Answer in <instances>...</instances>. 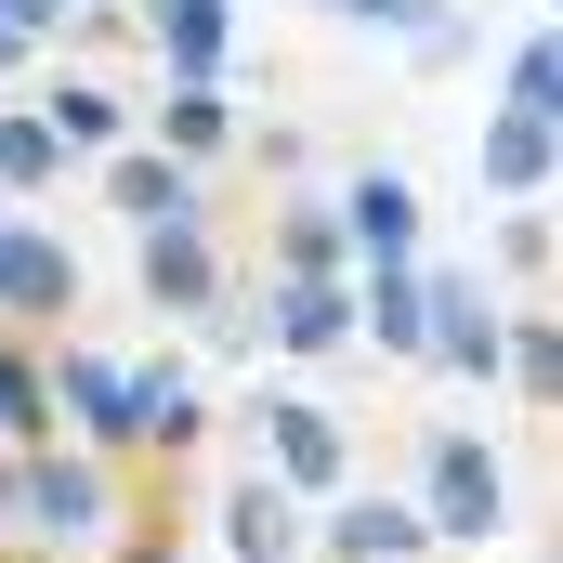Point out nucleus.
I'll return each mask as SVG.
<instances>
[{
	"label": "nucleus",
	"instance_id": "obj_22",
	"mask_svg": "<svg viewBox=\"0 0 563 563\" xmlns=\"http://www.w3.org/2000/svg\"><path fill=\"white\" fill-rule=\"evenodd\" d=\"M511 223H498V276L511 288H551V263H563V223H551V197H498Z\"/></svg>",
	"mask_w": 563,
	"mask_h": 563
},
{
	"label": "nucleus",
	"instance_id": "obj_14",
	"mask_svg": "<svg viewBox=\"0 0 563 563\" xmlns=\"http://www.w3.org/2000/svg\"><path fill=\"white\" fill-rule=\"evenodd\" d=\"M472 170H485V197H551L563 119H551V106H498V119L472 132Z\"/></svg>",
	"mask_w": 563,
	"mask_h": 563
},
{
	"label": "nucleus",
	"instance_id": "obj_12",
	"mask_svg": "<svg viewBox=\"0 0 563 563\" xmlns=\"http://www.w3.org/2000/svg\"><path fill=\"white\" fill-rule=\"evenodd\" d=\"M40 119L66 132V157H106V144H132V92L92 53H40Z\"/></svg>",
	"mask_w": 563,
	"mask_h": 563
},
{
	"label": "nucleus",
	"instance_id": "obj_27",
	"mask_svg": "<svg viewBox=\"0 0 563 563\" xmlns=\"http://www.w3.org/2000/svg\"><path fill=\"white\" fill-rule=\"evenodd\" d=\"M459 53H472V13H432L420 40H407V66H459Z\"/></svg>",
	"mask_w": 563,
	"mask_h": 563
},
{
	"label": "nucleus",
	"instance_id": "obj_16",
	"mask_svg": "<svg viewBox=\"0 0 563 563\" xmlns=\"http://www.w3.org/2000/svg\"><path fill=\"white\" fill-rule=\"evenodd\" d=\"M132 132L210 170V157H236V92H223V79H170L157 106H132Z\"/></svg>",
	"mask_w": 563,
	"mask_h": 563
},
{
	"label": "nucleus",
	"instance_id": "obj_23",
	"mask_svg": "<svg viewBox=\"0 0 563 563\" xmlns=\"http://www.w3.org/2000/svg\"><path fill=\"white\" fill-rule=\"evenodd\" d=\"M498 106H551V119H563V40H551V26H525V40H511Z\"/></svg>",
	"mask_w": 563,
	"mask_h": 563
},
{
	"label": "nucleus",
	"instance_id": "obj_2",
	"mask_svg": "<svg viewBox=\"0 0 563 563\" xmlns=\"http://www.w3.org/2000/svg\"><path fill=\"white\" fill-rule=\"evenodd\" d=\"M407 511H420L432 551H498V538H511V459H498L472 420H432L420 472H407Z\"/></svg>",
	"mask_w": 563,
	"mask_h": 563
},
{
	"label": "nucleus",
	"instance_id": "obj_5",
	"mask_svg": "<svg viewBox=\"0 0 563 563\" xmlns=\"http://www.w3.org/2000/svg\"><path fill=\"white\" fill-rule=\"evenodd\" d=\"M132 288H144V314H170V328H210V314L236 301L210 223H144V236H132Z\"/></svg>",
	"mask_w": 563,
	"mask_h": 563
},
{
	"label": "nucleus",
	"instance_id": "obj_6",
	"mask_svg": "<svg viewBox=\"0 0 563 563\" xmlns=\"http://www.w3.org/2000/svg\"><path fill=\"white\" fill-rule=\"evenodd\" d=\"M79 170H92V197H106V210H119V223H210V170H197V157H170V144H106V157H79Z\"/></svg>",
	"mask_w": 563,
	"mask_h": 563
},
{
	"label": "nucleus",
	"instance_id": "obj_24",
	"mask_svg": "<svg viewBox=\"0 0 563 563\" xmlns=\"http://www.w3.org/2000/svg\"><path fill=\"white\" fill-rule=\"evenodd\" d=\"M236 144L263 157V184H314V132H288V119H276V132H236Z\"/></svg>",
	"mask_w": 563,
	"mask_h": 563
},
{
	"label": "nucleus",
	"instance_id": "obj_15",
	"mask_svg": "<svg viewBox=\"0 0 563 563\" xmlns=\"http://www.w3.org/2000/svg\"><path fill=\"white\" fill-rule=\"evenodd\" d=\"M210 525H223V563H301V498H288L263 459L223 485V511H210Z\"/></svg>",
	"mask_w": 563,
	"mask_h": 563
},
{
	"label": "nucleus",
	"instance_id": "obj_26",
	"mask_svg": "<svg viewBox=\"0 0 563 563\" xmlns=\"http://www.w3.org/2000/svg\"><path fill=\"white\" fill-rule=\"evenodd\" d=\"M92 563H197V551H184L170 525H119V538H106V551H92Z\"/></svg>",
	"mask_w": 563,
	"mask_h": 563
},
{
	"label": "nucleus",
	"instance_id": "obj_1",
	"mask_svg": "<svg viewBox=\"0 0 563 563\" xmlns=\"http://www.w3.org/2000/svg\"><path fill=\"white\" fill-rule=\"evenodd\" d=\"M119 525H132L119 459H92V445H66V432L13 445V563H92Z\"/></svg>",
	"mask_w": 563,
	"mask_h": 563
},
{
	"label": "nucleus",
	"instance_id": "obj_28",
	"mask_svg": "<svg viewBox=\"0 0 563 563\" xmlns=\"http://www.w3.org/2000/svg\"><path fill=\"white\" fill-rule=\"evenodd\" d=\"M0 26H26V40L53 53V26H66V0H0Z\"/></svg>",
	"mask_w": 563,
	"mask_h": 563
},
{
	"label": "nucleus",
	"instance_id": "obj_13",
	"mask_svg": "<svg viewBox=\"0 0 563 563\" xmlns=\"http://www.w3.org/2000/svg\"><path fill=\"white\" fill-rule=\"evenodd\" d=\"M132 40L157 53V79H223L236 66V0H132Z\"/></svg>",
	"mask_w": 563,
	"mask_h": 563
},
{
	"label": "nucleus",
	"instance_id": "obj_8",
	"mask_svg": "<svg viewBox=\"0 0 563 563\" xmlns=\"http://www.w3.org/2000/svg\"><path fill=\"white\" fill-rule=\"evenodd\" d=\"M301 551L328 563H420V511H407V485H328L314 511H301Z\"/></svg>",
	"mask_w": 563,
	"mask_h": 563
},
{
	"label": "nucleus",
	"instance_id": "obj_19",
	"mask_svg": "<svg viewBox=\"0 0 563 563\" xmlns=\"http://www.w3.org/2000/svg\"><path fill=\"white\" fill-rule=\"evenodd\" d=\"M263 276H354V250H341L328 197H301V184H276V223H263Z\"/></svg>",
	"mask_w": 563,
	"mask_h": 563
},
{
	"label": "nucleus",
	"instance_id": "obj_25",
	"mask_svg": "<svg viewBox=\"0 0 563 563\" xmlns=\"http://www.w3.org/2000/svg\"><path fill=\"white\" fill-rule=\"evenodd\" d=\"M328 13H354V26H380V40H420L432 13H459V0H328Z\"/></svg>",
	"mask_w": 563,
	"mask_h": 563
},
{
	"label": "nucleus",
	"instance_id": "obj_18",
	"mask_svg": "<svg viewBox=\"0 0 563 563\" xmlns=\"http://www.w3.org/2000/svg\"><path fill=\"white\" fill-rule=\"evenodd\" d=\"M66 170H79V157H66L53 119H40V92H0V197H26V210H40Z\"/></svg>",
	"mask_w": 563,
	"mask_h": 563
},
{
	"label": "nucleus",
	"instance_id": "obj_17",
	"mask_svg": "<svg viewBox=\"0 0 563 563\" xmlns=\"http://www.w3.org/2000/svg\"><path fill=\"white\" fill-rule=\"evenodd\" d=\"M498 380H511L525 420H551V407H563V314H551V301L498 314Z\"/></svg>",
	"mask_w": 563,
	"mask_h": 563
},
{
	"label": "nucleus",
	"instance_id": "obj_20",
	"mask_svg": "<svg viewBox=\"0 0 563 563\" xmlns=\"http://www.w3.org/2000/svg\"><path fill=\"white\" fill-rule=\"evenodd\" d=\"M354 341L420 367V263H354Z\"/></svg>",
	"mask_w": 563,
	"mask_h": 563
},
{
	"label": "nucleus",
	"instance_id": "obj_30",
	"mask_svg": "<svg viewBox=\"0 0 563 563\" xmlns=\"http://www.w3.org/2000/svg\"><path fill=\"white\" fill-rule=\"evenodd\" d=\"M13 210H26V197H0V223H13Z\"/></svg>",
	"mask_w": 563,
	"mask_h": 563
},
{
	"label": "nucleus",
	"instance_id": "obj_9",
	"mask_svg": "<svg viewBox=\"0 0 563 563\" xmlns=\"http://www.w3.org/2000/svg\"><path fill=\"white\" fill-rule=\"evenodd\" d=\"M328 223H341V250H354V263H420V236H432V210H420V170H394V157L341 170Z\"/></svg>",
	"mask_w": 563,
	"mask_h": 563
},
{
	"label": "nucleus",
	"instance_id": "obj_10",
	"mask_svg": "<svg viewBox=\"0 0 563 563\" xmlns=\"http://www.w3.org/2000/svg\"><path fill=\"white\" fill-rule=\"evenodd\" d=\"M210 432H223V407H210L197 354H132V459H197Z\"/></svg>",
	"mask_w": 563,
	"mask_h": 563
},
{
	"label": "nucleus",
	"instance_id": "obj_11",
	"mask_svg": "<svg viewBox=\"0 0 563 563\" xmlns=\"http://www.w3.org/2000/svg\"><path fill=\"white\" fill-rule=\"evenodd\" d=\"M276 354L301 367H328V354H354V276H263V314H250Z\"/></svg>",
	"mask_w": 563,
	"mask_h": 563
},
{
	"label": "nucleus",
	"instance_id": "obj_29",
	"mask_svg": "<svg viewBox=\"0 0 563 563\" xmlns=\"http://www.w3.org/2000/svg\"><path fill=\"white\" fill-rule=\"evenodd\" d=\"M26 66H40V40H26V26H0V92H13Z\"/></svg>",
	"mask_w": 563,
	"mask_h": 563
},
{
	"label": "nucleus",
	"instance_id": "obj_3",
	"mask_svg": "<svg viewBox=\"0 0 563 563\" xmlns=\"http://www.w3.org/2000/svg\"><path fill=\"white\" fill-rule=\"evenodd\" d=\"M250 459H263L288 498L314 511L328 485H354V420H341V407H314V394H263V407H250Z\"/></svg>",
	"mask_w": 563,
	"mask_h": 563
},
{
	"label": "nucleus",
	"instance_id": "obj_4",
	"mask_svg": "<svg viewBox=\"0 0 563 563\" xmlns=\"http://www.w3.org/2000/svg\"><path fill=\"white\" fill-rule=\"evenodd\" d=\"M40 367H53V432H66V445L132 459V354H106V341H40Z\"/></svg>",
	"mask_w": 563,
	"mask_h": 563
},
{
	"label": "nucleus",
	"instance_id": "obj_21",
	"mask_svg": "<svg viewBox=\"0 0 563 563\" xmlns=\"http://www.w3.org/2000/svg\"><path fill=\"white\" fill-rule=\"evenodd\" d=\"M40 432H53V367L26 328H0V445H40Z\"/></svg>",
	"mask_w": 563,
	"mask_h": 563
},
{
	"label": "nucleus",
	"instance_id": "obj_7",
	"mask_svg": "<svg viewBox=\"0 0 563 563\" xmlns=\"http://www.w3.org/2000/svg\"><path fill=\"white\" fill-rule=\"evenodd\" d=\"M79 314V250H66V223H40V210H13L0 223V328H66Z\"/></svg>",
	"mask_w": 563,
	"mask_h": 563
}]
</instances>
